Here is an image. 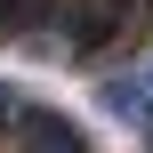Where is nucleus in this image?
Here are the masks:
<instances>
[{
  "instance_id": "obj_1",
  "label": "nucleus",
  "mask_w": 153,
  "mask_h": 153,
  "mask_svg": "<svg viewBox=\"0 0 153 153\" xmlns=\"http://www.w3.org/2000/svg\"><path fill=\"white\" fill-rule=\"evenodd\" d=\"M16 153H89L81 137V121H65V113H16Z\"/></svg>"
},
{
  "instance_id": "obj_2",
  "label": "nucleus",
  "mask_w": 153,
  "mask_h": 153,
  "mask_svg": "<svg viewBox=\"0 0 153 153\" xmlns=\"http://www.w3.org/2000/svg\"><path fill=\"white\" fill-rule=\"evenodd\" d=\"M121 8H129V0H81V8H73V32H65V48H73V56H97V48L121 32Z\"/></svg>"
},
{
  "instance_id": "obj_3",
  "label": "nucleus",
  "mask_w": 153,
  "mask_h": 153,
  "mask_svg": "<svg viewBox=\"0 0 153 153\" xmlns=\"http://www.w3.org/2000/svg\"><path fill=\"white\" fill-rule=\"evenodd\" d=\"M48 16H56V0H0V32H8V40H24V32H40Z\"/></svg>"
},
{
  "instance_id": "obj_4",
  "label": "nucleus",
  "mask_w": 153,
  "mask_h": 153,
  "mask_svg": "<svg viewBox=\"0 0 153 153\" xmlns=\"http://www.w3.org/2000/svg\"><path fill=\"white\" fill-rule=\"evenodd\" d=\"M16 113H24V105H16V97H8V89H0V121H16Z\"/></svg>"
}]
</instances>
